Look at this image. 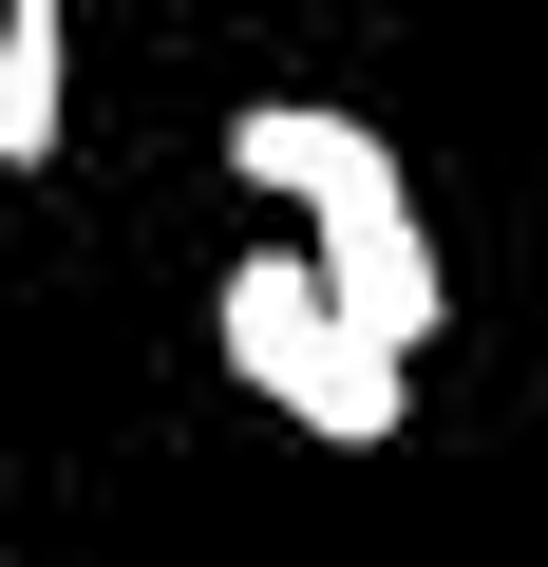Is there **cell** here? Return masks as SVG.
<instances>
[{"label":"cell","mask_w":548,"mask_h":567,"mask_svg":"<svg viewBox=\"0 0 548 567\" xmlns=\"http://www.w3.org/2000/svg\"><path fill=\"white\" fill-rule=\"evenodd\" d=\"M227 360H246L265 416H303L322 454H379V435L416 416V360H379V341L322 303L303 246H246V265H227Z\"/></svg>","instance_id":"obj_2"},{"label":"cell","mask_w":548,"mask_h":567,"mask_svg":"<svg viewBox=\"0 0 548 567\" xmlns=\"http://www.w3.org/2000/svg\"><path fill=\"white\" fill-rule=\"evenodd\" d=\"M76 20L58 0H0V171H58V133H76Z\"/></svg>","instance_id":"obj_3"},{"label":"cell","mask_w":548,"mask_h":567,"mask_svg":"<svg viewBox=\"0 0 548 567\" xmlns=\"http://www.w3.org/2000/svg\"><path fill=\"white\" fill-rule=\"evenodd\" d=\"M227 171L265 189V208H303V265H322V303L379 341V360H416L435 341V227H416V189H397V152L360 133V114H322V95H265V114H227Z\"/></svg>","instance_id":"obj_1"}]
</instances>
